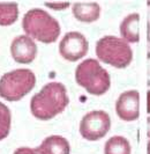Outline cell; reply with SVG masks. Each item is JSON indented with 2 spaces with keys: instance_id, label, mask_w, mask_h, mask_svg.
I'll return each mask as SVG.
<instances>
[{
  "instance_id": "d6986e66",
  "label": "cell",
  "mask_w": 150,
  "mask_h": 154,
  "mask_svg": "<svg viewBox=\"0 0 150 154\" xmlns=\"http://www.w3.org/2000/svg\"><path fill=\"white\" fill-rule=\"evenodd\" d=\"M148 45H147V48H148V51H147V58L148 59H150V36L148 37Z\"/></svg>"
},
{
  "instance_id": "4fadbf2b",
  "label": "cell",
  "mask_w": 150,
  "mask_h": 154,
  "mask_svg": "<svg viewBox=\"0 0 150 154\" xmlns=\"http://www.w3.org/2000/svg\"><path fill=\"white\" fill-rule=\"evenodd\" d=\"M104 154H132V147L122 136H113L105 143Z\"/></svg>"
},
{
  "instance_id": "44dd1931",
  "label": "cell",
  "mask_w": 150,
  "mask_h": 154,
  "mask_svg": "<svg viewBox=\"0 0 150 154\" xmlns=\"http://www.w3.org/2000/svg\"><path fill=\"white\" fill-rule=\"evenodd\" d=\"M147 154H150V139L148 141V145H147Z\"/></svg>"
},
{
  "instance_id": "8992f818",
  "label": "cell",
  "mask_w": 150,
  "mask_h": 154,
  "mask_svg": "<svg viewBox=\"0 0 150 154\" xmlns=\"http://www.w3.org/2000/svg\"><path fill=\"white\" fill-rule=\"evenodd\" d=\"M111 128V118L104 110H92L82 117L80 133L89 141L99 140L106 136Z\"/></svg>"
},
{
  "instance_id": "5bb4252c",
  "label": "cell",
  "mask_w": 150,
  "mask_h": 154,
  "mask_svg": "<svg viewBox=\"0 0 150 154\" xmlns=\"http://www.w3.org/2000/svg\"><path fill=\"white\" fill-rule=\"evenodd\" d=\"M19 6L16 2H0V26H10L17 20Z\"/></svg>"
},
{
  "instance_id": "e0dca14e",
  "label": "cell",
  "mask_w": 150,
  "mask_h": 154,
  "mask_svg": "<svg viewBox=\"0 0 150 154\" xmlns=\"http://www.w3.org/2000/svg\"><path fill=\"white\" fill-rule=\"evenodd\" d=\"M14 154H40L38 147L30 148V147H20L14 152Z\"/></svg>"
},
{
  "instance_id": "30bf717a",
  "label": "cell",
  "mask_w": 150,
  "mask_h": 154,
  "mask_svg": "<svg viewBox=\"0 0 150 154\" xmlns=\"http://www.w3.org/2000/svg\"><path fill=\"white\" fill-rule=\"evenodd\" d=\"M140 14H128L120 23V36L129 43H137L140 41Z\"/></svg>"
},
{
  "instance_id": "ffe728a7",
  "label": "cell",
  "mask_w": 150,
  "mask_h": 154,
  "mask_svg": "<svg viewBox=\"0 0 150 154\" xmlns=\"http://www.w3.org/2000/svg\"><path fill=\"white\" fill-rule=\"evenodd\" d=\"M148 122H147V124H148V131H147V136H148V138L150 139V117H148V119H147Z\"/></svg>"
},
{
  "instance_id": "7c38bea8",
  "label": "cell",
  "mask_w": 150,
  "mask_h": 154,
  "mask_svg": "<svg viewBox=\"0 0 150 154\" xmlns=\"http://www.w3.org/2000/svg\"><path fill=\"white\" fill-rule=\"evenodd\" d=\"M40 154H69L70 146L67 139L61 136L46 137L38 147Z\"/></svg>"
},
{
  "instance_id": "ac0fdd59",
  "label": "cell",
  "mask_w": 150,
  "mask_h": 154,
  "mask_svg": "<svg viewBox=\"0 0 150 154\" xmlns=\"http://www.w3.org/2000/svg\"><path fill=\"white\" fill-rule=\"evenodd\" d=\"M147 112L150 115V89L147 92Z\"/></svg>"
},
{
  "instance_id": "8fae6325",
  "label": "cell",
  "mask_w": 150,
  "mask_h": 154,
  "mask_svg": "<svg viewBox=\"0 0 150 154\" xmlns=\"http://www.w3.org/2000/svg\"><path fill=\"white\" fill-rule=\"evenodd\" d=\"M72 12L75 19L81 22H94L100 15V7L97 2H75Z\"/></svg>"
},
{
  "instance_id": "3957f363",
  "label": "cell",
  "mask_w": 150,
  "mask_h": 154,
  "mask_svg": "<svg viewBox=\"0 0 150 154\" xmlns=\"http://www.w3.org/2000/svg\"><path fill=\"white\" fill-rule=\"evenodd\" d=\"M76 84L91 95L100 96L110 89L111 78L109 72L96 59H86L75 69Z\"/></svg>"
},
{
  "instance_id": "2e32d148",
  "label": "cell",
  "mask_w": 150,
  "mask_h": 154,
  "mask_svg": "<svg viewBox=\"0 0 150 154\" xmlns=\"http://www.w3.org/2000/svg\"><path fill=\"white\" fill-rule=\"evenodd\" d=\"M70 4L69 2H45V6L49 8H52L56 11H62L66 9Z\"/></svg>"
},
{
  "instance_id": "5b68a950",
  "label": "cell",
  "mask_w": 150,
  "mask_h": 154,
  "mask_svg": "<svg viewBox=\"0 0 150 154\" xmlns=\"http://www.w3.org/2000/svg\"><path fill=\"white\" fill-rule=\"evenodd\" d=\"M36 85V77L28 69L7 72L0 79V96L10 102L21 100Z\"/></svg>"
},
{
  "instance_id": "6da1fadb",
  "label": "cell",
  "mask_w": 150,
  "mask_h": 154,
  "mask_svg": "<svg viewBox=\"0 0 150 154\" xmlns=\"http://www.w3.org/2000/svg\"><path fill=\"white\" fill-rule=\"evenodd\" d=\"M69 103L66 87L61 82H49L30 101L31 114L40 121H49L62 112Z\"/></svg>"
},
{
  "instance_id": "ba28073f",
  "label": "cell",
  "mask_w": 150,
  "mask_h": 154,
  "mask_svg": "<svg viewBox=\"0 0 150 154\" xmlns=\"http://www.w3.org/2000/svg\"><path fill=\"white\" fill-rule=\"evenodd\" d=\"M116 112L124 122H134L140 117V93L130 89L121 93L116 102Z\"/></svg>"
},
{
  "instance_id": "277c9868",
  "label": "cell",
  "mask_w": 150,
  "mask_h": 154,
  "mask_svg": "<svg viewBox=\"0 0 150 154\" xmlns=\"http://www.w3.org/2000/svg\"><path fill=\"white\" fill-rule=\"evenodd\" d=\"M96 56L100 62L116 69H126L133 62V50L126 41L117 36H104L97 41Z\"/></svg>"
},
{
  "instance_id": "7402d4cb",
  "label": "cell",
  "mask_w": 150,
  "mask_h": 154,
  "mask_svg": "<svg viewBox=\"0 0 150 154\" xmlns=\"http://www.w3.org/2000/svg\"><path fill=\"white\" fill-rule=\"evenodd\" d=\"M149 5H150V2H149Z\"/></svg>"
},
{
  "instance_id": "9a60e30c",
  "label": "cell",
  "mask_w": 150,
  "mask_h": 154,
  "mask_svg": "<svg viewBox=\"0 0 150 154\" xmlns=\"http://www.w3.org/2000/svg\"><path fill=\"white\" fill-rule=\"evenodd\" d=\"M12 115L6 104L0 102V140L5 139L10 130Z\"/></svg>"
},
{
  "instance_id": "9c48e42d",
  "label": "cell",
  "mask_w": 150,
  "mask_h": 154,
  "mask_svg": "<svg viewBox=\"0 0 150 154\" xmlns=\"http://www.w3.org/2000/svg\"><path fill=\"white\" fill-rule=\"evenodd\" d=\"M10 54L15 62L20 64H29L36 58L37 45L31 37L21 35L13 39L10 44Z\"/></svg>"
},
{
  "instance_id": "52a82bcc",
  "label": "cell",
  "mask_w": 150,
  "mask_h": 154,
  "mask_svg": "<svg viewBox=\"0 0 150 154\" xmlns=\"http://www.w3.org/2000/svg\"><path fill=\"white\" fill-rule=\"evenodd\" d=\"M88 39L79 31L67 32L59 43L60 56L68 62H76L88 54Z\"/></svg>"
},
{
  "instance_id": "7a4b0ae2",
  "label": "cell",
  "mask_w": 150,
  "mask_h": 154,
  "mask_svg": "<svg viewBox=\"0 0 150 154\" xmlns=\"http://www.w3.org/2000/svg\"><path fill=\"white\" fill-rule=\"evenodd\" d=\"M22 27L27 36L42 43H53L60 35L59 22L44 9L34 8L28 11L22 20Z\"/></svg>"
}]
</instances>
